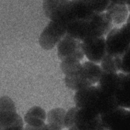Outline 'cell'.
Returning <instances> with one entry per match:
<instances>
[{
    "label": "cell",
    "instance_id": "obj_10",
    "mask_svg": "<svg viewBox=\"0 0 130 130\" xmlns=\"http://www.w3.org/2000/svg\"><path fill=\"white\" fill-rule=\"evenodd\" d=\"M98 86L104 92L115 96L120 83L119 74L103 71Z\"/></svg>",
    "mask_w": 130,
    "mask_h": 130
},
{
    "label": "cell",
    "instance_id": "obj_27",
    "mask_svg": "<svg viewBox=\"0 0 130 130\" xmlns=\"http://www.w3.org/2000/svg\"><path fill=\"white\" fill-rule=\"evenodd\" d=\"M68 130H81V129H80V128H79L76 125H74V126H72L71 127L69 128Z\"/></svg>",
    "mask_w": 130,
    "mask_h": 130
},
{
    "label": "cell",
    "instance_id": "obj_13",
    "mask_svg": "<svg viewBox=\"0 0 130 130\" xmlns=\"http://www.w3.org/2000/svg\"><path fill=\"white\" fill-rule=\"evenodd\" d=\"M72 11L74 20L86 19L94 13L84 0H71Z\"/></svg>",
    "mask_w": 130,
    "mask_h": 130
},
{
    "label": "cell",
    "instance_id": "obj_19",
    "mask_svg": "<svg viewBox=\"0 0 130 130\" xmlns=\"http://www.w3.org/2000/svg\"><path fill=\"white\" fill-rule=\"evenodd\" d=\"M94 13H102L106 11L111 2L109 0H84Z\"/></svg>",
    "mask_w": 130,
    "mask_h": 130
},
{
    "label": "cell",
    "instance_id": "obj_18",
    "mask_svg": "<svg viewBox=\"0 0 130 130\" xmlns=\"http://www.w3.org/2000/svg\"><path fill=\"white\" fill-rule=\"evenodd\" d=\"M60 67L65 75H69L80 72L82 69V64L80 61L68 59L61 61Z\"/></svg>",
    "mask_w": 130,
    "mask_h": 130
},
{
    "label": "cell",
    "instance_id": "obj_23",
    "mask_svg": "<svg viewBox=\"0 0 130 130\" xmlns=\"http://www.w3.org/2000/svg\"><path fill=\"white\" fill-rule=\"evenodd\" d=\"M47 124L45 123L40 125H30L27 124L25 127L24 130H47Z\"/></svg>",
    "mask_w": 130,
    "mask_h": 130
},
{
    "label": "cell",
    "instance_id": "obj_11",
    "mask_svg": "<svg viewBox=\"0 0 130 130\" xmlns=\"http://www.w3.org/2000/svg\"><path fill=\"white\" fill-rule=\"evenodd\" d=\"M106 11L113 23L116 24L124 22L129 15V11L125 4L111 2Z\"/></svg>",
    "mask_w": 130,
    "mask_h": 130
},
{
    "label": "cell",
    "instance_id": "obj_2",
    "mask_svg": "<svg viewBox=\"0 0 130 130\" xmlns=\"http://www.w3.org/2000/svg\"><path fill=\"white\" fill-rule=\"evenodd\" d=\"M42 7L45 15L50 20L62 22L68 24L74 20L71 1L43 0Z\"/></svg>",
    "mask_w": 130,
    "mask_h": 130
},
{
    "label": "cell",
    "instance_id": "obj_1",
    "mask_svg": "<svg viewBox=\"0 0 130 130\" xmlns=\"http://www.w3.org/2000/svg\"><path fill=\"white\" fill-rule=\"evenodd\" d=\"M113 22L107 13H95L89 18L75 20L69 23L67 35L82 41L102 37L112 29Z\"/></svg>",
    "mask_w": 130,
    "mask_h": 130
},
{
    "label": "cell",
    "instance_id": "obj_16",
    "mask_svg": "<svg viewBox=\"0 0 130 130\" xmlns=\"http://www.w3.org/2000/svg\"><path fill=\"white\" fill-rule=\"evenodd\" d=\"M121 56H114L106 54L101 62L102 70L107 72L117 73L120 71Z\"/></svg>",
    "mask_w": 130,
    "mask_h": 130
},
{
    "label": "cell",
    "instance_id": "obj_4",
    "mask_svg": "<svg viewBox=\"0 0 130 130\" xmlns=\"http://www.w3.org/2000/svg\"><path fill=\"white\" fill-rule=\"evenodd\" d=\"M106 130H130V110L121 107L101 115Z\"/></svg>",
    "mask_w": 130,
    "mask_h": 130
},
{
    "label": "cell",
    "instance_id": "obj_7",
    "mask_svg": "<svg viewBox=\"0 0 130 130\" xmlns=\"http://www.w3.org/2000/svg\"><path fill=\"white\" fill-rule=\"evenodd\" d=\"M100 93L98 86L92 85L77 90L74 98L76 106L91 109L99 114L97 110Z\"/></svg>",
    "mask_w": 130,
    "mask_h": 130
},
{
    "label": "cell",
    "instance_id": "obj_8",
    "mask_svg": "<svg viewBox=\"0 0 130 130\" xmlns=\"http://www.w3.org/2000/svg\"><path fill=\"white\" fill-rule=\"evenodd\" d=\"M106 45L107 53L114 56H121L130 46L120 28H112L108 33Z\"/></svg>",
    "mask_w": 130,
    "mask_h": 130
},
{
    "label": "cell",
    "instance_id": "obj_12",
    "mask_svg": "<svg viewBox=\"0 0 130 130\" xmlns=\"http://www.w3.org/2000/svg\"><path fill=\"white\" fill-rule=\"evenodd\" d=\"M81 72L84 78L93 85L99 82L103 70L96 63L88 61L82 64Z\"/></svg>",
    "mask_w": 130,
    "mask_h": 130
},
{
    "label": "cell",
    "instance_id": "obj_22",
    "mask_svg": "<svg viewBox=\"0 0 130 130\" xmlns=\"http://www.w3.org/2000/svg\"><path fill=\"white\" fill-rule=\"evenodd\" d=\"M1 130H24L23 121L21 118L15 122Z\"/></svg>",
    "mask_w": 130,
    "mask_h": 130
},
{
    "label": "cell",
    "instance_id": "obj_25",
    "mask_svg": "<svg viewBox=\"0 0 130 130\" xmlns=\"http://www.w3.org/2000/svg\"><path fill=\"white\" fill-rule=\"evenodd\" d=\"M47 124L48 127L47 130H62V128L58 125L48 123Z\"/></svg>",
    "mask_w": 130,
    "mask_h": 130
},
{
    "label": "cell",
    "instance_id": "obj_21",
    "mask_svg": "<svg viewBox=\"0 0 130 130\" xmlns=\"http://www.w3.org/2000/svg\"><path fill=\"white\" fill-rule=\"evenodd\" d=\"M78 107H75L70 108L67 112L64 117V126L69 128L75 124V118Z\"/></svg>",
    "mask_w": 130,
    "mask_h": 130
},
{
    "label": "cell",
    "instance_id": "obj_24",
    "mask_svg": "<svg viewBox=\"0 0 130 130\" xmlns=\"http://www.w3.org/2000/svg\"><path fill=\"white\" fill-rule=\"evenodd\" d=\"M122 33L130 43V21H127L120 28Z\"/></svg>",
    "mask_w": 130,
    "mask_h": 130
},
{
    "label": "cell",
    "instance_id": "obj_26",
    "mask_svg": "<svg viewBox=\"0 0 130 130\" xmlns=\"http://www.w3.org/2000/svg\"><path fill=\"white\" fill-rule=\"evenodd\" d=\"M112 3H117V4H126L128 0H109Z\"/></svg>",
    "mask_w": 130,
    "mask_h": 130
},
{
    "label": "cell",
    "instance_id": "obj_28",
    "mask_svg": "<svg viewBox=\"0 0 130 130\" xmlns=\"http://www.w3.org/2000/svg\"><path fill=\"white\" fill-rule=\"evenodd\" d=\"M126 5L128 9V11L129 12H130V0H128V1L127 2L126 4Z\"/></svg>",
    "mask_w": 130,
    "mask_h": 130
},
{
    "label": "cell",
    "instance_id": "obj_5",
    "mask_svg": "<svg viewBox=\"0 0 130 130\" xmlns=\"http://www.w3.org/2000/svg\"><path fill=\"white\" fill-rule=\"evenodd\" d=\"M57 56L61 61L72 59L81 61L84 53L82 43L66 35L57 45Z\"/></svg>",
    "mask_w": 130,
    "mask_h": 130
},
{
    "label": "cell",
    "instance_id": "obj_14",
    "mask_svg": "<svg viewBox=\"0 0 130 130\" xmlns=\"http://www.w3.org/2000/svg\"><path fill=\"white\" fill-rule=\"evenodd\" d=\"M81 70L77 73L65 76L64 83L68 88L77 91L92 85L83 76Z\"/></svg>",
    "mask_w": 130,
    "mask_h": 130
},
{
    "label": "cell",
    "instance_id": "obj_15",
    "mask_svg": "<svg viewBox=\"0 0 130 130\" xmlns=\"http://www.w3.org/2000/svg\"><path fill=\"white\" fill-rule=\"evenodd\" d=\"M47 118L44 109L39 106L30 108L24 116V121L30 125H40L44 123Z\"/></svg>",
    "mask_w": 130,
    "mask_h": 130
},
{
    "label": "cell",
    "instance_id": "obj_3",
    "mask_svg": "<svg viewBox=\"0 0 130 130\" xmlns=\"http://www.w3.org/2000/svg\"><path fill=\"white\" fill-rule=\"evenodd\" d=\"M68 24L51 20L41 33L39 38L40 46L44 50L53 49L67 35Z\"/></svg>",
    "mask_w": 130,
    "mask_h": 130
},
{
    "label": "cell",
    "instance_id": "obj_9",
    "mask_svg": "<svg viewBox=\"0 0 130 130\" xmlns=\"http://www.w3.org/2000/svg\"><path fill=\"white\" fill-rule=\"evenodd\" d=\"M120 83L115 97L119 107L130 109V74L119 73Z\"/></svg>",
    "mask_w": 130,
    "mask_h": 130
},
{
    "label": "cell",
    "instance_id": "obj_6",
    "mask_svg": "<svg viewBox=\"0 0 130 130\" xmlns=\"http://www.w3.org/2000/svg\"><path fill=\"white\" fill-rule=\"evenodd\" d=\"M84 55L90 61L101 62L107 54L106 39L104 36L86 39L83 41Z\"/></svg>",
    "mask_w": 130,
    "mask_h": 130
},
{
    "label": "cell",
    "instance_id": "obj_17",
    "mask_svg": "<svg viewBox=\"0 0 130 130\" xmlns=\"http://www.w3.org/2000/svg\"><path fill=\"white\" fill-rule=\"evenodd\" d=\"M66 112L65 110L61 108L51 109L47 114L48 123L58 125L63 129L65 127L64 117Z\"/></svg>",
    "mask_w": 130,
    "mask_h": 130
},
{
    "label": "cell",
    "instance_id": "obj_20",
    "mask_svg": "<svg viewBox=\"0 0 130 130\" xmlns=\"http://www.w3.org/2000/svg\"><path fill=\"white\" fill-rule=\"evenodd\" d=\"M120 71L123 73L130 74V46L121 56Z\"/></svg>",
    "mask_w": 130,
    "mask_h": 130
}]
</instances>
